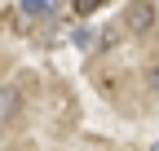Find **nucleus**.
I'll list each match as a JSON object with an SVG mask.
<instances>
[{"instance_id":"nucleus-1","label":"nucleus","mask_w":159,"mask_h":151,"mask_svg":"<svg viewBox=\"0 0 159 151\" xmlns=\"http://www.w3.org/2000/svg\"><path fill=\"white\" fill-rule=\"evenodd\" d=\"M124 27L137 31V36H146L155 27V5H150V0H133V5L124 9Z\"/></svg>"},{"instance_id":"nucleus-2","label":"nucleus","mask_w":159,"mask_h":151,"mask_svg":"<svg viewBox=\"0 0 159 151\" xmlns=\"http://www.w3.org/2000/svg\"><path fill=\"white\" fill-rule=\"evenodd\" d=\"M119 36H124V22H111L102 36H97V45H102V49H115V45H119Z\"/></svg>"},{"instance_id":"nucleus-3","label":"nucleus","mask_w":159,"mask_h":151,"mask_svg":"<svg viewBox=\"0 0 159 151\" xmlns=\"http://www.w3.org/2000/svg\"><path fill=\"white\" fill-rule=\"evenodd\" d=\"M22 9H27V13H44V9H49V0H22Z\"/></svg>"},{"instance_id":"nucleus-4","label":"nucleus","mask_w":159,"mask_h":151,"mask_svg":"<svg viewBox=\"0 0 159 151\" xmlns=\"http://www.w3.org/2000/svg\"><path fill=\"white\" fill-rule=\"evenodd\" d=\"M97 5H102V0H75V13H93Z\"/></svg>"},{"instance_id":"nucleus-5","label":"nucleus","mask_w":159,"mask_h":151,"mask_svg":"<svg viewBox=\"0 0 159 151\" xmlns=\"http://www.w3.org/2000/svg\"><path fill=\"white\" fill-rule=\"evenodd\" d=\"M75 45H80V49H89V45H97V36H93V31H80V36H75Z\"/></svg>"},{"instance_id":"nucleus-6","label":"nucleus","mask_w":159,"mask_h":151,"mask_svg":"<svg viewBox=\"0 0 159 151\" xmlns=\"http://www.w3.org/2000/svg\"><path fill=\"white\" fill-rule=\"evenodd\" d=\"M150 89H159V67H150Z\"/></svg>"},{"instance_id":"nucleus-7","label":"nucleus","mask_w":159,"mask_h":151,"mask_svg":"<svg viewBox=\"0 0 159 151\" xmlns=\"http://www.w3.org/2000/svg\"><path fill=\"white\" fill-rule=\"evenodd\" d=\"M150 151H159V142H155V147H150Z\"/></svg>"}]
</instances>
